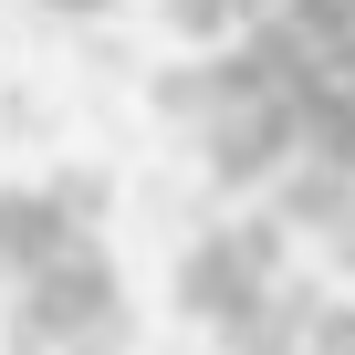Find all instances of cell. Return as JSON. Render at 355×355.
<instances>
[{
  "label": "cell",
  "instance_id": "obj_3",
  "mask_svg": "<svg viewBox=\"0 0 355 355\" xmlns=\"http://www.w3.org/2000/svg\"><path fill=\"white\" fill-rule=\"evenodd\" d=\"M282 272H272V251L251 241V230H209V241H189L178 251V313L189 324H230L251 293H272Z\"/></svg>",
  "mask_w": 355,
  "mask_h": 355
},
{
  "label": "cell",
  "instance_id": "obj_4",
  "mask_svg": "<svg viewBox=\"0 0 355 355\" xmlns=\"http://www.w3.org/2000/svg\"><path fill=\"white\" fill-rule=\"evenodd\" d=\"M324 313H334V303H324V282L282 272L272 293H251V303H241L230 324H209V334H220V355H303V345L324 334Z\"/></svg>",
  "mask_w": 355,
  "mask_h": 355
},
{
  "label": "cell",
  "instance_id": "obj_7",
  "mask_svg": "<svg viewBox=\"0 0 355 355\" xmlns=\"http://www.w3.org/2000/svg\"><path fill=\"white\" fill-rule=\"evenodd\" d=\"M157 115H167V125H209V115H220V63H178V73H157Z\"/></svg>",
  "mask_w": 355,
  "mask_h": 355
},
{
  "label": "cell",
  "instance_id": "obj_15",
  "mask_svg": "<svg viewBox=\"0 0 355 355\" xmlns=\"http://www.w3.org/2000/svg\"><path fill=\"white\" fill-rule=\"evenodd\" d=\"M345 73H355V53H345Z\"/></svg>",
  "mask_w": 355,
  "mask_h": 355
},
{
  "label": "cell",
  "instance_id": "obj_8",
  "mask_svg": "<svg viewBox=\"0 0 355 355\" xmlns=\"http://www.w3.org/2000/svg\"><path fill=\"white\" fill-rule=\"evenodd\" d=\"M261 11H282V0H167V21L189 32V42H230V32H251Z\"/></svg>",
  "mask_w": 355,
  "mask_h": 355
},
{
  "label": "cell",
  "instance_id": "obj_10",
  "mask_svg": "<svg viewBox=\"0 0 355 355\" xmlns=\"http://www.w3.org/2000/svg\"><path fill=\"white\" fill-rule=\"evenodd\" d=\"M53 199L73 209V230H94V220H105V178H94V167H63V178H53Z\"/></svg>",
  "mask_w": 355,
  "mask_h": 355
},
{
  "label": "cell",
  "instance_id": "obj_12",
  "mask_svg": "<svg viewBox=\"0 0 355 355\" xmlns=\"http://www.w3.org/2000/svg\"><path fill=\"white\" fill-rule=\"evenodd\" d=\"M303 355H355V313H345V303H334V313H324V334H313V345H303Z\"/></svg>",
  "mask_w": 355,
  "mask_h": 355
},
{
  "label": "cell",
  "instance_id": "obj_6",
  "mask_svg": "<svg viewBox=\"0 0 355 355\" xmlns=\"http://www.w3.org/2000/svg\"><path fill=\"white\" fill-rule=\"evenodd\" d=\"M272 209H282L293 230H324V241H334V230L355 220V167H345V157H313V146H303V157L282 167V199H272Z\"/></svg>",
  "mask_w": 355,
  "mask_h": 355
},
{
  "label": "cell",
  "instance_id": "obj_5",
  "mask_svg": "<svg viewBox=\"0 0 355 355\" xmlns=\"http://www.w3.org/2000/svg\"><path fill=\"white\" fill-rule=\"evenodd\" d=\"M63 241H73V209L53 199V178L42 189H0V282H32Z\"/></svg>",
  "mask_w": 355,
  "mask_h": 355
},
{
  "label": "cell",
  "instance_id": "obj_13",
  "mask_svg": "<svg viewBox=\"0 0 355 355\" xmlns=\"http://www.w3.org/2000/svg\"><path fill=\"white\" fill-rule=\"evenodd\" d=\"M32 11H53V21H105L115 0H32Z\"/></svg>",
  "mask_w": 355,
  "mask_h": 355
},
{
  "label": "cell",
  "instance_id": "obj_1",
  "mask_svg": "<svg viewBox=\"0 0 355 355\" xmlns=\"http://www.w3.org/2000/svg\"><path fill=\"white\" fill-rule=\"evenodd\" d=\"M105 313H125V282H115V261H105L94 230H73L32 282H11V345L21 355H42V345H63V334H84Z\"/></svg>",
  "mask_w": 355,
  "mask_h": 355
},
{
  "label": "cell",
  "instance_id": "obj_11",
  "mask_svg": "<svg viewBox=\"0 0 355 355\" xmlns=\"http://www.w3.org/2000/svg\"><path fill=\"white\" fill-rule=\"evenodd\" d=\"M136 345V313H105V324H84V334H63L53 355H125Z\"/></svg>",
  "mask_w": 355,
  "mask_h": 355
},
{
  "label": "cell",
  "instance_id": "obj_2",
  "mask_svg": "<svg viewBox=\"0 0 355 355\" xmlns=\"http://www.w3.org/2000/svg\"><path fill=\"white\" fill-rule=\"evenodd\" d=\"M199 157H209V189H261L303 157V115L282 94H251V105H220L199 125Z\"/></svg>",
  "mask_w": 355,
  "mask_h": 355
},
{
  "label": "cell",
  "instance_id": "obj_9",
  "mask_svg": "<svg viewBox=\"0 0 355 355\" xmlns=\"http://www.w3.org/2000/svg\"><path fill=\"white\" fill-rule=\"evenodd\" d=\"M282 11H293V21H303V32L334 53V63L355 53V0H282Z\"/></svg>",
  "mask_w": 355,
  "mask_h": 355
},
{
  "label": "cell",
  "instance_id": "obj_14",
  "mask_svg": "<svg viewBox=\"0 0 355 355\" xmlns=\"http://www.w3.org/2000/svg\"><path fill=\"white\" fill-rule=\"evenodd\" d=\"M334 251H345V272H355V220H345V230H334Z\"/></svg>",
  "mask_w": 355,
  "mask_h": 355
}]
</instances>
